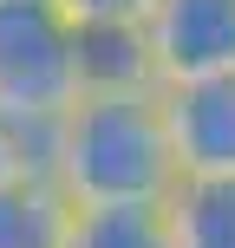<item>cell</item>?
<instances>
[{"instance_id": "ba28073f", "label": "cell", "mask_w": 235, "mask_h": 248, "mask_svg": "<svg viewBox=\"0 0 235 248\" xmlns=\"http://www.w3.org/2000/svg\"><path fill=\"white\" fill-rule=\"evenodd\" d=\"M176 248H235V176H183L170 189Z\"/></svg>"}, {"instance_id": "8992f818", "label": "cell", "mask_w": 235, "mask_h": 248, "mask_svg": "<svg viewBox=\"0 0 235 248\" xmlns=\"http://www.w3.org/2000/svg\"><path fill=\"white\" fill-rule=\"evenodd\" d=\"M65 229H72V196L46 163L0 183V248H65Z\"/></svg>"}, {"instance_id": "3957f363", "label": "cell", "mask_w": 235, "mask_h": 248, "mask_svg": "<svg viewBox=\"0 0 235 248\" xmlns=\"http://www.w3.org/2000/svg\"><path fill=\"white\" fill-rule=\"evenodd\" d=\"M144 26L163 85L235 72V0H157Z\"/></svg>"}, {"instance_id": "277c9868", "label": "cell", "mask_w": 235, "mask_h": 248, "mask_svg": "<svg viewBox=\"0 0 235 248\" xmlns=\"http://www.w3.org/2000/svg\"><path fill=\"white\" fill-rule=\"evenodd\" d=\"M163 118L183 176H235V72L163 85Z\"/></svg>"}, {"instance_id": "6da1fadb", "label": "cell", "mask_w": 235, "mask_h": 248, "mask_svg": "<svg viewBox=\"0 0 235 248\" xmlns=\"http://www.w3.org/2000/svg\"><path fill=\"white\" fill-rule=\"evenodd\" d=\"M46 170L85 202H163L183 170H176L170 118H163V85L157 92H85L59 124L46 131Z\"/></svg>"}, {"instance_id": "5b68a950", "label": "cell", "mask_w": 235, "mask_h": 248, "mask_svg": "<svg viewBox=\"0 0 235 248\" xmlns=\"http://www.w3.org/2000/svg\"><path fill=\"white\" fill-rule=\"evenodd\" d=\"M78 78L85 92H157V46L144 20H85L78 26Z\"/></svg>"}, {"instance_id": "9c48e42d", "label": "cell", "mask_w": 235, "mask_h": 248, "mask_svg": "<svg viewBox=\"0 0 235 248\" xmlns=\"http://www.w3.org/2000/svg\"><path fill=\"white\" fill-rule=\"evenodd\" d=\"M39 163H46V137L26 131V124H13V118H0V183L39 170Z\"/></svg>"}, {"instance_id": "52a82bcc", "label": "cell", "mask_w": 235, "mask_h": 248, "mask_svg": "<svg viewBox=\"0 0 235 248\" xmlns=\"http://www.w3.org/2000/svg\"><path fill=\"white\" fill-rule=\"evenodd\" d=\"M65 248H176L170 196L163 202H85V209H72Z\"/></svg>"}, {"instance_id": "30bf717a", "label": "cell", "mask_w": 235, "mask_h": 248, "mask_svg": "<svg viewBox=\"0 0 235 248\" xmlns=\"http://www.w3.org/2000/svg\"><path fill=\"white\" fill-rule=\"evenodd\" d=\"M59 7L72 13V26H85V20H150L157 0H59Z\"/></svg>"}, {"instance_id": "7a4b0ae2", "label": "cell", "mask_w": 235, "mask_h": 248, "mask_svg": "<svg viewBox=\"0 0 235 248\" xmlns=\"http://www.w3.org/2000/svg\"><path fill=\"white\" fill-rule=\"evenodd\" d=\"M85 98L78 26L59 0H0V118L46 137Z\"/></svg>"}]
</instances>
